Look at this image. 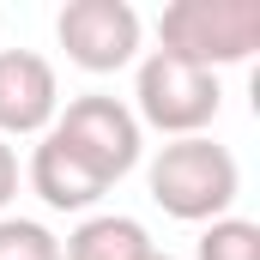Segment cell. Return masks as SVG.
I'll list each match as a JSON object with an SVG mask.
<instances>
[{
  "mask_svg": "<svg viewBox=\"0 0 260 260\" xmlns=\"http://www.w3.org/2000/svg\"><path fill=\"white\" fill-rule=\"evenodd\" d=\"M145 188H151V206L176 224H218L230 218V206L242 194V170L230 145L194 133V139L157 145V157L145 164Z\"/></svg>",
  "mask_w": 260,
  "mask_h": 260,
  "instance_id": "6da1fadb",
  "label": "cell"
},
{
  "mask_svg": "<svg viewBox=\"0 0 260 260\" xmlns=\"http://www.w3.org/2000/svg\"><path fill=\"white\" fill-rule=\"evenodd\" d=\"M157 49L188 67H242L260 49V0H170L157 12Z\"/></svg>",
  "mask_w": 260,
  "mask_h": 260,
  "instance_id": "7a4b0ae2",
  "label": "cell"
},
{
  "mask_svg": "<svg viewBox=\"0 0 260 260\" xmlns=\"http://www.w3.org/2000/svg\"><path fill=\"white\" fill-rule=\"evenodd\" d=\"M218 109H224L218 73L188 67L164 49H151L139 61V79H133V121L139 127H157L164 139H194L218 121Z\"/></svg>",
  "mask_w": 260,
  "mask_h": 260,
  "instance_id": "3957f363",
  "label": "cell"
},
{
  "mask_svg": "<svg viewBox=\"0 0 260 260\" xmlns=\"http://www.w3.org/2000/svg\"><path fill=\"white\" fill-rule=\"evenodd\" d=\"M49 133L61 139L79 164H91L109 188L145 157V127L133 121V109L121 97H103V91H85V97L61 103V115H55Z\"/></svg>",
  "mask_w": 260,
  "mask_h": 260,
  "instance_id": "277c9868",
  "label": "cell"
},
{
  "mask_svg": "<svg viewBox=\"0 0 260 260\" xmlns=\"http://www.w3.org/2000/svg\"><path fill=\"white\" fill-rule=\"evenodd\" d=\"M55 37H61L67 61L85 67V73H121L139 61V12L127 0H67L61 18H55Z\"/></svg>",
  "mask_w": 260,
  "mask_h": 260,
  "instance_id": "5b68a950",
  "label": "cell"
},
{
  "mask_svg": "<svg viewBox=\"0 0 260 260\" xmlns=\"http://www.w3.org/2000/svg\"><path fill=\"white\" fill-rule=\"evenodd\" d=\"M61 115V79L37 49H0V139H43Z\"/></svg>",
  "mask_w": 260,
  "mask_h": 260,
  "instance_id": "8992f818",
  "label": "cell"
},
{
  "mask_svg": "<svg viewBox=\"0 0 260 260\" xmlns=\"http://www.w3.org/2000/svg\"><path fill=\"white\" fill-rule=\"evenodd\" d=\"M24 182H30V194L43 200L49 212H91L97 200L109 194V182H103L91 164H79L55 133L37 139V151H30V164H24Z\"/></svg>",
  "mask_w": 260,
  "mask_h": 260,
  "instance_id": "52a82bcc",
  "label": "cell"
},
{
  "mask_svg": "<svg viewBox=\"0 0 260 260\" xmlns=\"http://www.w3.org/2000/svg\"><path fill=\"white\" fill-rule=\"evenodd\" d=\"M145 254H151V230L127 212H97L61 242V260H145Z\"/></svg>",
  "mask_w": 260,
  "mask_h": 260,
  "instance_id": "ba28073f",
  "label": "cell"
},
{
  "mask_svg": "<svg viewBox=\"0 0 260 260\" xmlns=\"http://www.w3.org/2000/svg\"><path fill=\"white\" fill-rule=\"evenodd\" d=\"M194 260H260V224L254 218H218V224H206Z\"/></svg>",
  "mask_w": 260,
  "mask_h": 260,
  "instance_id": "9c48e42d",
  "label": "cell"
},
{
  "mask_svg": "<svg viewBox=\"0 0 260 260\" xmlns=\"http://www.w3.org/2000/svg\"><path fill=\"white\" fill-rule=\"evenodd\" d=\"M0 260H61V236L37 218H0Z\"/></svg>",
  "mask_w": 260,
  "mask_h": 260,
  "instance_id": "30bf717a",
  "label": "cell"
},
{
  "mask_svg": "<svg viewBox=\"0 0 260 260\" xmlns=\"http://www.w3.org/2000/svg\"><path fill=\"white\" fill-rule=\"evenodd\" d=\"M18 200V151L0 139V218H6V206Z\"/></svg>",
  "mask_w": 260,
  "mask_h": 260,
  "instance_id": "8fae6325",
  "label": "cell"
},
{
  "mask_svg": "<svg viewBox=\"0 0 260 260\" xmlns=\"http://www.w3.org/2000/svg\"><path fill=\"white\" fill-rule=\"evenodd\" d=\"M145 260H176V254H157V248H151V254H145Z\"/></svg>",
  "mask_w": 260,
  "mask_h": 260,
  "instance_id": "7c38bea8",
  "label": "cell"
}]
</instances>
